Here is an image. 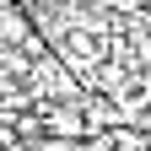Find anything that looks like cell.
I'll return each mask as SVG.
<instances>
[{"instance_id": "obj_3", "label": "cell", "mask_w": 151, "mask_h": 151, "mask_svg": "<svg viewBox=\"0 0 151 151\" xmlns=\"http://www.w3.org/2000/svg\"><path fill=\"white\" fill-rule=\"evenodd\" d=\"M0 151H6V135H0Z\"/></svg>"}, {"instance_id": "obj_2", "label": "cell", "mask_w": 151, "mask_h": 151, "mask_svg": "<svg viewBox=\"0 0 151 151\" xmlns=\"http://www.w3.org/2000/svg\"><path fill=\"white\" fill-rule=\"evenodd\" d=\"M27 151H76V140H60V135H38Z\"/></svg>"}, {"instance_id": "obj_1", "label": "cell", "mask_w": 151, "mask_h": 151, "mask_svg": "<svg viewBox=\"0 0 151 151\" xmlns=\"http://www.w3.org/2000/svg\"><path fill=\"white\" fill-rule=\"evenodd\" d=\"M113 151H151L146 135H135V129H113Z\"/></svg>"}]
</instances>
